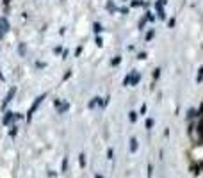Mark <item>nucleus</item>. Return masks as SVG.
Here are the masks:
<instances>
[{"label":"nucleus","mask_w":203,"mask_h":178,"mask_svg":"<svg viewBox=\"0 0 203 178\" xmlns=\"http://www.w3.org/2000/svg\"><path fill=\"white\" fill-rule=\"evenodd\" d=\"M7 29H9V23H7V20H4V18H0V37L7 32Z\"/></svg>","instance_id":"f257e3e1"}]
</instances>
